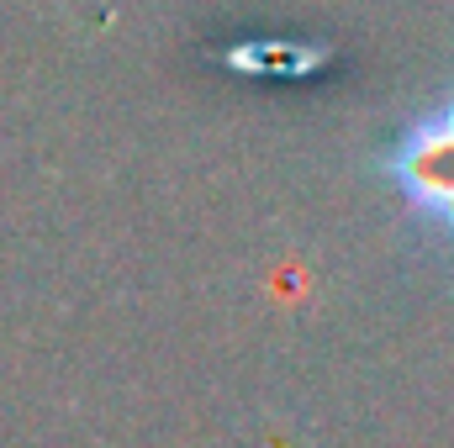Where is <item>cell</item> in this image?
I'll use <instances>...</instances> for the list:
<instances>
[{
	"mask_svg": "<svg viewBox=\"0 0 454 448\" xmlns=\"http://www.w3.org/2000/svg\"><path fill=\"white\" fill-rule=\"evenodd\" d=\"M227 69H238V74H280V80H307V74H317L323 64H328V53L323 48H312V42H232L223 53Z\"/></svg>",
	"mask_w": 454,
	"mask_h": 448,
	"instance_id": "2",
	"label": "cell"
},
{
	"mask_svg": "<svg viewBox=\"0 0 454 448\" xmlns=\"http://www.w3.org/2000/svg\"><path fill=\"white\" fill-rule=\"evenodd\" d=\"M386 185L402 196L407 217L439 237H454V96L418 112L380 158Z\"/></svg>",
	"mask_w": 454,
	"mask_h": 448,
	"instance_id": "1",
	"label": "cell"
}]
</instances>
